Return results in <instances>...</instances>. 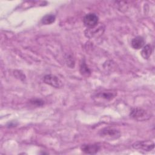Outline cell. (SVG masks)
Returning a JSON list of instances; mask_svg holds the SVG:
<instances>
[{"label": "cell", "mask_w": 155, "mask_h": 155, "mask_svg": "<svg viewBox=\"0 0 155 155\" xmlns=\"http://www.w3.org/2000/svg\"><path fill=\"white\" fill-rule=\"evenodd\" d=\"M43 80L45 84L50 85L54 88H60L63 86L62 82L55 75L47 74L44 76Z\"/></svg>", "instance_id": "cell-5"}, {"label": "cell", "mask_w": 155, "mask_h": 155, "mask_svg": "<svg viewBox=\"0 0 155 155\" xmlns=\"http://www.w3.org/2000/svg\"><path fill=\"white\" fill-rule=\"evenodd\" d=\"M131 44L133 48L138 50L142 48L144 46L145 40L142 36H136L132 39Z\"/></svg>", "instance_id": "cell-9"}, {"label": "cell", "mask_w": 155, "mask_h": 155, "mask_svg": "<svg viewBox=\"0 0 155 155\" xmlns=\"http://www.w3.org/2000/svg\"><path fill=\"white\" fill-rule=\"evenodd\" d=\"M99 134L102 138L108 140L117 139L120 137V131L118 130L111 127H106L102 128L99 131Z\"/></svg>", "instance_id": "cell-1"}, {"label": "cell", "mask_w": 155, "mask_h": 155, "mask_svg": "<svg viewBox=\"0 0 155 155\" xmlns=\"http://www.w3.org/2000/svg\"><path fill=\"white\" fill-rule=\"evenodd\" d=\"M99 149V146L96 144H86L83 145L81 147V150L84 153L90 154H94L97 153Z\"/></svg>", "instance_id": "cell-8"}, {"label": "cell", "mask_w": 155, "mask_h": 155, "mask_svg": "<svg viewBox=\"0 0 155 155\" xmlns=\"http://www.w3.org/2000/svg\"><path fill=\"white\" fill-rule=\"evenodd\" d=\"M30 102L33 105H36L38 106H41L44 104V101L39 99H33L30 101Z\"/></svg>", "instance_id": "cell-13"}, {"label": "cell", "mask_w": 155, "mask_h": 155, "mask_svg": "<svg viewBox=\"0 0 155 155\" xmlns=\"http://www.w3.org/2000/svg\"><path fill=\"white\" fill-rule=\"evenodd\" d=\"M131 117L137 121H144L149 119L151 117L150 113L145 110L140 108H134L130 111Z\"/></svg>", "instance_id": "cell-2"}, {"label": "cell", "mask_w": 155, "mask_h": 155, "mask_svg": "<svg viewBox=\"0 0 155 155\" xmlns=\"http://www.w3.org/2000/svg\"><path fill=\"white\" fill-rule=\"evenodd\" d=\"M56 17L52 14L46 15L41 19V23L44 25H49L53 23L55 21Z\"/></svg>", "instance_id": "cell-11"}, {"label": "cell", "mask_w": 155, "mask_h": 155, "mask_svg": "<svg viewBox=\"0 0 155 155\" xmlns=\"http://www.w3.org/2000/svg\"><path fill=\"white\" fill-rule=\"evenodd\" d=\"M80 71L82 74L85 75V76L89 75L91 73L90 69L88 68L87 65H86L85 62H83L81 64V65L80 67Z\"/></svg>", "instance_id": "cell-12"}, {"label": "cell", "mask_w": 155, "mask_h": 155, "mask_svg": "<svg viewBox=\"0 0 155 155\" xmlns=\"http://www.w3.org/2000/svg\"><path fill=\"white\" fill-rule=\"evenodd\" d=\"M133 147L139 151H150L154 148V143L151 140L138 141L133 144Z\"/></svg>", "instance_id": "cell-4"}, {"label": "cell", "mask_w": 155, "mask_h": 155, "mask_svg": "<svg viewBox=\"0 0 155 155\" xmlns=\"http://www.w3.org/2000/svg\"><path fill=\"white\" fill-rule=\"evenodd\" d=\"M83 22L84 25L87 28H91L97 25L99 23V18L95 13H90L84 16Z\"/></svg>", "instance_id": "cell-6"}, {"label": "cell", "mask_w": 155, "mask_h": 155, "mask_svg": "<svg viewBox=\"0 0 155 155\" xmlns=\"http://www.w3.org/2000/svg\"><path fill=\"white\" fill-rule=\"evenodd\" d=\"M116 95L117 93L116 91L113 90H105L97 93L95 96V98L99 100L109 101L114 98Z\"/></svg>", "instance_id": "cell-7"}, {"label": "cell", "mask_w": 155, "mask_h": 155, "mask_svg": "<svg viewBox=\"0 0 155 155\" xmlns=\"http://www.w3.org/2000/svg\"><path fill=\"white\" fill-rule=\"evenodd\" d=\"M105 30V25L102 24H97L91 28H87L85 31V35L90 39L98 38L101 36Z\"/></svg>", "instance_id": "cell-3"}, {"label": "cell", "mask_w": 155, "mask_h": 155, "mask_svg": "<svg viewBox=\"0 0 155 155\" xmlns=\"http://www.w3.org/2000/svg\"><path fill=\"white\" fill-rule=\"evenodd\" d=\"M152 47L150 44H147L146 45H144L142 47V50L141 51V56L143 58L145 59H148L152 53Z\"/></svg>", "instance_id": "cell-10"}]
</instances>
